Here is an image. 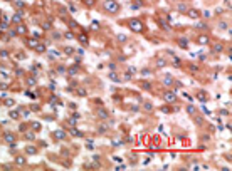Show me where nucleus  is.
Here are the masks:
<instances>
[{"label":"nucleus","mask_w":232,"mask_h":171,"mask_svg":"<svg viewBox=\"0 0 232 171\" xmlns=\"http://www.w3.org/2000/svg\"><path fill=\"white\" fill-rule=\"evenodd\" d=\"M130 27H131L135 32H140V30L143 29V25H141V24H140L138 20H131V22H130Z\"/></svg>","instance_id":"obj_1"},{"label":"nucleus","mask_w":232,"mask_h":171,"mask_svg":"<svg viewBox=\"0 0 232 171\" xmlns=\"http://www.w3.org/2000/svg\"><path fill=\"white\" fill-rule=\"evenodd\" d=\"M106 8L109 12H118V3L116 2H106Z\"/></svg>","instance_id":"obj_2"},{"label":"nucleus","mask_w":232,"mask_h":171,"mask_svg":"<svg viewBox=\"0 0 232 171\" xmlns=\"http://www.w3.org/2000/svg\"><path fill=\"white\" fill-rule=\"evenodd\" d=\"M163 97H165V101H168V103H175V101H177V97H175L173 92H165Z\"/></svg>","instance_id":"obj_3"},{"label":"nucleus","mask_w":232,"mask_h":171,"mask_svg":"<svg viewBox=\"0 0 232 171\" xmlns=\"http://www.w3.org/2000/svg\"><path fill=\"white\" fill-rule=\"evenodd\" d=\"M99 117H101V119H106V117H108V112H106L104 109H101V111H99Z\"/></svg>","instance_id":"obj_4"},{"label":"nucleus","mask_w":232,"mask_h":171,"mask_svg":"<svg viewBox=\"0 0 232 171\" xmlns=\"http://www.w3.org/2000/svg\"><path fill=\"white\" fill-rule=\"evenodd\" d=\"M56 137H59V139H64V137H66V134H64L62 131H57V133H56Z\"/></svg>","instance_id":"obj_5"},{"label":"nucleus","mask_w":232,"mask_h":171,"mask_svg":"<svg viewBox=\"0 0 232 171\" xmlns=\"http://www.w3.org/2000/svg\"><path fill=\"white\" fill-rule=\"evenodd\" d=\"M178 10H180V12H187V5H185V3H180V5H178Z\"/></svg>","instance_id":"obj_6"},{"label":"nucleus","mask_w":232,"mask_h":171,"mask_svg":"<svg viewBox=\"0 0 232 171\" xmlns=\"http://www.w3.org/2000/svg\"><path fill=\"white\" fill-rule=\"evenodd\" d=\"M188 15H190V17H199V12H197V10H190Z\"/></svg>","instance_id":"obj_7"},{"label":"nucleus","mask_w":232,"mask_h":171,"mask_svg":"<svg viewBox=\"0 0 232 171\" xmlns=\"http://www.w3.org/2000/svg\"><path fill=\"white\" fill-rule=\"evenodd\" d=\"M79 40H81V44H88V37H86V35H81Z\"/></svg>","instance_id":"obj_8"},{"label":"nucleus","mask_w":232,"mask_h":171,"mask_svg":"<svg viewBox=\"0 0 232 171\" xmlns=\"http://www.w3.org/2000/svg\"><path fill=\"white\" fill-rule=\"evenodd\" d=\"M199 42H200V44H207L209 39H207V37H199Z\"/></svg>","instance_id":"obj_9"},{"label":"nucleus","mask_w":232,"mask_h":171,"mask_svg":"<svg viewBox=\"0 0 232 171\" xmlns=\"http://www.w3.org/2000/svg\"><path fill=\"white\" fill-rule=\"evenodd\" d=\"M27 44H29L30 47H37V45H39V44H37V40H29Z\"/></svg>","instance_id":"obj_10"},{"label":"nucleus","mask_w":232,"mask_h":171,"mask_svg":"<svg viewBox=\"0 0 232 171\" xmlns=\"http://www.w3.org/2000/svg\"><path fill=\"white\" fill-rule=\"evenodd\" d=\"M5 139H7L8 143H14V136H12V134H7V136H5Z\"/></svg>","instance_id":"obj_11"},{"label":"nucleus","mask_w":232,"mask_h":171,"mask_svg":"<svg viewBox=\"0 0 232 171\" xmlns=\"http://www.w3.org/2000/svg\"><path fill=\"white\" fill-rule=\"evenodd\" d=\"M27 153H29V154H30V153H35V148H32V146H29V148H27Z\"/></svg>","instance_id":"obj_12"},{"label":"nucleus","mask_w":232,"mask_h":171,"mask_svg":"<svg viewBox=\"0 0 232 171\" xmlns=\"http://www.w3.org/2000/svg\"><path fill=\"white\" fill-rule=\"evenodd\" d=\"M20 20H22V19H20V15H15V17H14V22H17V24H20Z\"/></svg>","instance_id":"obj_13"},{"label":"nucleus","mask_w":232,"mask_h":171,"mask_svg":"<svg viewBox=\"0 0 232 171\" xmlns=\"http://www.w3.org/2000/svg\"><path fill=\"white\" fill-rule=\"evenodd\" d=\"M44 50H45L44 45H37V52H44Z\"/></svg>","instance_id":"obj_14"},{"label":"nucleus","mask_w":232,"mask_h":171,"mask_svg":"<svg viewBox=\"0 0 232 171\" xmlns=\"http://www.w3.org/2000/svg\"><path fill=\"white\" fill-rule=\"evenodd\" d=\"M19 32H20V34H25L27 30H25V27H22V25H20V27H19Z\"/></svg>","instance_id":"obj_15"},{"label":"nucleus","mask_w":232,"mask_h":171,"mask_svg":"<svg viewBox=\"0 0 232 171\" xmlns=\"http://www.w3.org/2000/svg\"><path fill=\"white\" fill-rule=\"evenodd\" d=\"M17 163H19V164H24L25 159H24V158H17Z\"/></svg>","instance_id":"obj_16"},{"label":"nucleus","mask_w":232,"mask_h":171,"mask_svg":"<svg viewBox=\"0 0 232 171\" xmlns=\"http://www.w3.org/2000/svg\"><path fill=\"white\" fill-rule=\"evenodd\" d=\"M109 77H111V79H113V81H120V79H118V75H116V74H111V75H109Z\"/></svg>","instance_id":"obj_17"},{"label":"nucleus","mask_w":232,"mask_h":171,"mask_svg":"<svg viewBox=\"0 0 232 171\" xmlns=\"http://www.w3.org/2000/svg\"><path fill=\"white\" fill-rule=\"evenodd\" d=\"M77 94H79V96H86V91H82V89H79V91H77Z\"/></svg>","instance_id":"obj_18"},{"label":"nucleus","mask_w":232,"mask_h":171,"mask_svg":"<svg viewBox=\"0 0 232 171\" xmlns=\"http://www.w3.org/2000/svg\"><path fill=\"white\" fill-rule=\"evenodd\" d=\"M104 131H106V126H104V124L99 126V133H104Z\"/></svg>","instance_id":"obj_19"},{"label":"nucleus","mask_w":232,"mask_h":171,"mask_svg":"<svg viewBox=\"0 0 232 171\" xmlns=\"http://www.w3.org/2000/svg\"><path fill=\"white\" fill-rule=\"evenodd\" d=\"M165 66V61H158V67H163Z\"/></svg>","instance_id":"obj_20"},{"label":"nucleus","mask_w":232,"mask_h":171,"mask_svg":"<svg viewBox=\"0 0 232 171\" xmlns=\"http://www.w3.org/2000/svg\"><path fill=\"white\" fill-rule=\"evenodd\" d=\"M10 116H12V119H17V117H19V114H17V112H12Z\"/></svg>","instance_id":"obj_21"},{"label":"nucleus","mask_w":232,"mask_h":171,"mask_svg":"<svg viewBox=\"0 0 232 171\" xmlns=\"http://www.w3.org/2000/svg\"><path fill=\"white\" fill-rule=\"evenodd\" d=\"M27 139H34V134H32V133H27Z\"/></svg>","instance_id":"obj_22"},{"label":"nucleus","mask_w":232,"mask_h":171,"mask_svg":"<svg viewBox=\"0 0 232 171\" xmlns=\"http://www.w3.org/2000/svg\"><path fill=\"white\" fill-rule=\"evenodd\" d=\"M86 3H88V5H93V3H94V0H86Z\"/></svg>","instance_id":"obj_23"}]
</instances>
